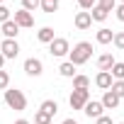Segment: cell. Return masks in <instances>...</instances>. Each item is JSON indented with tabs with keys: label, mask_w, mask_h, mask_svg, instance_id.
<instances>
[{
	"label": "cell",
	"mask_w": 124,
	"mask_h": 124,
	"mask_svg": "<svg viewBox=\"0 0 124 124\" xmlns=\"http://www.w3.org/2000/svg\"><path fill=\"white\" fill-rule=\"evenodd\" d=\"M90 56H93V44H90V41H78V44L68 51V61H71L73 66H83V63H88Z\"/></svg>",
	"instance_id": "1"
},
{
	"label": "cell",
	"mask_w": 124,
	"mask_h": 124,
	"mask_svg": "<svg viewBox=\"0 0 124 124\" xmlns=\"http://www.w3.org/2000/svg\"><path fill=\"white\" fill-rule=\"evenodd\" d=\"M5 105H8L10 109L22 112V109H27V95H24L22 90H17V88H8V90H5Z\"/></svg>",
	"instance_id": "2"
},
{
	"label": "cell",
	"mask_w": 124,
	"mask_h": 124,
	"mask_svg": "<svg viewBox=\"0 0 124 124\" xmlns=\"http://www.w3.org/2000/svg\"><path fill=\"white\" fill-rule=\"evenodd\" d=\"M68 51H71V44H68V39H63V37H56V39L49 44V54L56 56V58L68 56Z\"/></svg>",
	"instance_id": "3"
},
{
	"label": "cell",
	"mask_w": 124,
	"mask_h": 124,
	"mask_svg": "<svg viewBox=\"0 0 124 124\" xmlns=\"http://www.w3.org/2000/svg\"><path fill=\"white\" fill-rule=\"evenodd\" d=\"M88 100H90V90H73L68 97V105H71V109H83Z\"/></svg>",
	"instance_id": "4"
},
{
	"label": "cell",
	"mask_w": 124,
	"mask_h": 124,
	"mask_svg": "<svg viewBox=\"0 0 124 124\" xmlns=\"http://www.w3.org/2000/svg\"><path fill=\"white\" fill-rule=\"evenodd\" d=\"M0 54L5 56V61H8V58H17V56H20V44H17V39H3V44H0Z\"/></svg>",
	"instance_id": "5"
},
{
	"label": "cell",
	"mask_w": 124,
	"mask_h": 124,
	"mask_svg": "<svg viewBox=\"0 0 124 124\" xmlns=\"http://www.w3.org/2000/svg\"><path fill=\"white\" fill-rule=\"evenodd\" d=\"M12 22H15V24H17L20 29H29V27H34V15L20 8V10L15 12V17H12Z\"/></svg>",
	"instance_id": "6"
},
{
	"label": "cell",
	"mask_w": 124,
	"mask_h": 124,
	"mask_svg": "<svg viewBox=\"0 0 124 124\" xmlns=\"http://www.w3.org/2000/svg\"><path fill=\"white\" fill-rule=\"evenodd\" d=\"M24 73L27 76H32V78H39L41 73H44V63H41V58H27L24 61Z\"/></svg>",
	"instance_id": "7"
},
{
	"label": "cell",
	"mask_w": 124,
	"mask_h": 124,
	"mask_svg": "<svg viewBox=\"0 0 124 124\" xmlns=\"http://www.w3.org/2000/svg\"><path fill=\"white\" fill-rule=\"evenodd\" d=\"M83 112H85V117L97 119V117H102V114H105V107H102V102H100V100H88V102H85V107H83Z\"/></svg>",
	"instance_id": "8"
},
{
	"label": "cell",
	"mask_w": 124,
	"mask_h": 124,
	"mask_svg": "<svg viewBox=\"0 0 124 124\" xmlns=\"http://www.w3.org/2000/svg\"><path fill=\"white\" fill-rule=\"evenodd\" d=\"M73 24H76V29H80V32H85V29H90L93 27V17H90V12H76V17H73Z\"/></svg>",
	"instance_id": "9"
},
{
	"label": "cell",
	"mask_w": 124,
	"mask_h": 124,
	"mask_svg": "<svg viewBox=\"0 0 124 124\" xmlns=\"http://www.w3.org/2000/svg\"><path fill=\"white\" fill-rule=\"evenodd\" d=\"M112 83H114V80H112L109 71H100V73L95 76V85H97L100 90H109V88H112Z\"/></svg>",
	"instance_id": "10"
},
{
	"label": "cell",
	"mask_w": 124,
	"mask_h": 124,
	"mask_svg": "<svg viewBox=\"0 0 124 124\" xmlns=\"http://www.w3.org/2000/svg\"><path fill=\"white\" fill-rule=\"evenodd\" d=\"M100 102H102V107H105V109H117L122 100H119L112 90H105V95H102V100H100Z\"/></svg>",
	"instance_id": "11"
},
{
	"label": "cell",
	"mask_w": 124,
	"mask_h": 124,
	"mask_svg": "<svg viewBox=\"0 0 124 124\" xmlns=\"http://www.w3.org/2000/svg\"><path fill=\"white\" fill-rule=\"evenodd\" d=\"M114 63H117V61H114L112 54H100L97 56V71H109Z\"/></svg>",
	"instance_id": "12"
},
{
	"label": "cell",
	"mask_w": 124,
	"mask_h": 124,
	"mask_svg": "<svg viewBox=\"0 0 124 124\" xmlns=\"http://www.w3.org/2000/svg\"><path fill=\"white\" fill-rule=\"evenodd\" d=\"M17 34H20V27H17L12 20L3 22V37H5V39H17Z\"/></svg>",
	"instance_id": "13"
},
{
	"label": "cell",
	"mask_w": 124,
	"mask_h": 124,
	"mask_svg": "<svg viewBox=\"0 0 124 124\" xmlns=\"http://www.w3.org/2000/svg\"><path fill=\"white\" fill-rule=\"evenodd\" d=\"M112 37H114V32H112V29H107V27H100V29H97V34H95V41L105 46V44H112Z\"/></svg>",
	"instance_id": "14"
},
{
	"label": "cell",
	"mask_w": 124,
	"mask_h": 124,
	"mask_svg": "<svg viewBox=\"0 0 124 124\" xmlns=\"http://www.w3.org/2000/svg\"><path fill=\"white\" fill-rule=\"evenodd\" d=\"M37 39H39L41 44H51V41L56 39V34H54V27H41V29L37 32Z\"/></svg>",
	"instance_id": "15"
},
{
	"label": "cell",
	"mask_w": 124,
	"mask_h": 124,
	"mask_svg": "<svg viewBox=\"0 0 124 124\" xmlns=\"http://www.w3.org/2000/svg\"><path fill=\"white\" fill-rule=\"evenodd\" d=\"M88 88H90V78L83 73H76L73 76V90H88Z\"/></svg>",
	"instance_id": "16"
},
{
	"label": "cell",
	"mask_w": 124,
	"mask_h": 124,
	"mask_svg": "<svg viewBox=\"0 0 124 124\" xmlns=\"http://www.w3.org/2000/svg\"><path fill=\"white\" fill-rule=\"evenodd\" d=\"M39 109H41V112H46L49 117H54V114L58 112V102H56V100H44V102L39 105Z\"/></svg>",
	"instance_id": "17"
},
{
	"label": "cell",
	"mask_w": 124,
	"mask_h": 124,
	"mask_svg": "<svg viewBox=\"0 0 124 124\" xmlns=\"http://www.w3.org/2000/svg\"><path fill=\"white\" fill-rule=\"evenodd\" d=\"M58 73L63 76V78H73L76 76V66L71 63V61H63V63L58 66Z\"/></svg>",
	"instance_id": "18"
},
{
	"label": "cell",
	"mask_w": 124,
	"mask_h": 124,
	"mask_svg": "<svg viewBox=\"0 0 124 124\" xmlns=\"http://www.w3.org/2000/svg\"><path fill=\"white\" fill-rule=\"evenodd\" d=\"M46 15H54L58 8H61V3H58V0H41V5H39Z\"/></svg>",
	"instance_id": "19"
},
{
	"label": "cell",
	"mask_w": 124,
	"mask_h": 124,
	"mask_svg": "<svg viewBox=\"0 0 124 124\" xmlns=\"http://www.w3.org/2000/svg\"><path fill=\"white\" fill-rule=\"evenodd\" d=\"M109 76H112V80H124V63H117L109 68Z\"/></svg>",
	"instance_id": "20"
},
{
	"label": "cell",
	"mask_w": 124,
	"mask_h": 124,
	"mask_svg": "<svg viewBox=\"0 0 124 124\" xmlns=\"http://www.w3.org/2000/svg\"><path fill=\"white\" fill-rule=\"evenodd\" d=\"M90 17H93V22H105V20L109 17V12H105L102 8H97V5H95V8H93V12H90Z\"/></svg>",
	"instance_id": "21"
},
{
	"label": "cell",
	"mask_w": 124,
	"mask_h": 124,
	"mask_svg": "<svg viewBox=\"0 0 124 124\" xmlns=\"http://www.w3.org/2000/svg\"><path fill=\"white\" fill-rule=\"evenodd\" d=\"M95 5H97V8H102L105 12H114V8H117V0H97Z\"/></svg>",
	"instance_id": "22"
},
{
	"label": "cell",
	"mask_w": 124,
	"mask_h": 124,
	"mask_svg": "<svg viewBox=\"0 0 124 124\" xmlns=\"http://www.w3.org/2000/svg\"><path fill=\"white\" fill-rule=\"evenodd\" d=\"M51 119H54V117H49V114L41 112V109L34 114V124H51Z\"/></svg>",
	"instance_id": "23"
},
{
	"label": "cell",
	"mask_w": 124,
	"mask_h": 124,
	"mask_svg": "<svg viewBox=\"0 0 124 124\" xmlns=\"http://www.w3.org/2000/svg\"><path fill=\"white\" fill-rule=\"evenodd\" d=\"M109 90H112V93H114V95H117V97L122 100V97H124V80H114Z\"/></svg>",
	"instance_id": "24"
},
{
	"label": "cell",
	"mask_w": 124,
	"mask_h": 124,
	"mask_svg": "<svg viewBox=\"0 0 124 124\" xmlns=\"http://www.w3.org/2000/svg\"><path fill=\"white\" fill-rule=\"evenodd\" d=\"M39 5H41V0H22V10H27V12H34Z\"/></svg>",
	"instance_id": "25"
},
{
	"label": "cell",
	"mask_w": 124,
	"mask_h": 124,
	"mask_svg": "<svg viewBox=\"0 0 124 124\" xmlns=\"http://www.w3.org/2000/svg\"><path fill=\"white\" fill-rule=\"evenodd\" d=\"M112 44H114L119 51H124V32H114V37H112Z\"/></svg>",
	"instance_id": "26"
},
{
	"label": "cell",
	"mask_w": 124,
	"mask_h": 124,
	"mask_svg": "<svg viewBox=\"0 0 124 124\" xmlns=\"http://www.w3.org/2000/svg\"><path fill=\"white\" fill-rule=\"evenodd\" d=\"M8 88H10V73L0 71V90H8Z\"/></svg>",
	"instance_id": "27"
},
{
	"label": "cell",
	"mask_w": 124,
	"mask_h": 124,
	"mask_svg": "<svg viewBox=\"0 0 124 124\" xmlns=\"http://www.w3.org/2000/svg\"><path fill=\"white\" fill-rule=\"evenodd\" d=\"M95 3H97V0H78L80 10H85V12H88V10H93V8H95Z\"/></svg>",
	"instance_id": "28"
},
{
	"label": "cell",
	"mask_w": 124,
	"mask_h": 124,
	"mask_svg": "<svg viewBox=\"0 0 124 124\" xmlns=\"http://www.w3.org/2000/svg\"><path fill=\"white\" fill-rule=\"evenodd\" d=\"M8 20H10V10H8L5 5H0V24L8 22Z\"/></svg>",
	"instance_id": "29"
},
{
	"label": "cell",
	"mask_w": 124,
	"mask_h": 124,
	"mask_svg": "<svg viewBox=\"0 0 124 124\" xmlns=\"http://www.w3.org/2000/svg\"><path fill=\"white\" fill-rule=\"evenodd\" d=\"M114 15H117V20H119V22H124V5H122V3L114 8Z\"/></svg>",
	"instance_id": "30"
},
{
	"label": "cell",
	"mask_w": 124,
	"mask_h": 124,
	"mask_svg": "<svg viewBox=\"0 0 124 124\" xmlns=\"http://www.w3.org/2000/svg\"><path fill=\"white\" fill-rule=\"evenodd\" d=\"M95 124H112V117L102 114V117H97V119H95Z\"/></svg>",
	"instance_id": "31"
},
{
	"label": "cell",
	"mask_w": 124,
	"mask_h": 124,
	"mask_svg": "<svg viewBox=\"0 0 124 124\" xmlns=\"http://www.w3.org/2000/svg\"><path fill=\"white\" fill-rule=\"evenodd\" d=\"M61 124H78V122H76L73 117H68V119H63V122H61Z\"/></svg>",
	"instance_id": "32"
},
{
	"label": "cell",
	"mask_w": 124,
	"mask_h": 124,
	"mask_svg": "<svg viewBox=\"0 0 124 124\" xmlns=\"http://www.w3.org/2000/svg\"><path fill=\"white\" fill-rule=\"evenodd\" d=\"M3 66H5V56L0 54V71H3Z\"/></svg>",
	"instance_id": "33"
},
{
	"label": "cell",
	"mask_w": 124,
	"mask_h": 124,
	"mask_svg": "<svg viewBox=\"0 0 124 124\" xmlns=\"http://www.w3.org/2000/svg\"><path fill=\"white\" fill-rule=\"evenodd\" d=\"M117 124H124V122H117Z\"/></svg>",
	"instance_id": "34"
},
{
	"label": "cell",
	"mask_w": 124,
	"mask_h": 124,
	"mask_svg": "<svg viewBox=\"0 0 124 124\" xmlns=\"http://www.w3.org/2000/svg\"><path fill=\"white\" fill-rule=\"evenodd\" d=\"M0 5H3V0H0Z\"/></svg>",
	"instance_id": "35"
},
{
	"label": "cell",
	"mask_w": 124,
	"mask_h": 124,
	"mask_svg": "<svg viewBox=\"0 0 124 124\" xmlns=\"http://www.w3.org/2000/svg\"><path fill=\"white\" fill-rule=\"evenodd\" d=\"M122 5H124V0H122Z\"/></svg>",
	"instance_id": "36"
}]
</instances>
